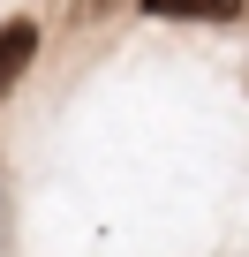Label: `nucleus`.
Returning <instances> with one entry per match:
<instances>
[{"instance_id": "nucleus-1", "label": "nucleus", "mask_w": 249, "mask_h": 257, "mask_svg": "<svg viewBox=\"0 0 249 257\" xmlns=\"http://www.w3.org/2000/svg\"><path fill=\"white\" fill-rule=\"evenodd\" d=\"M31 61H38V23H8V31H0V98L23 83Z\"/></svg>"}, {"instance_id": "nucleus-2", "label": "nucleus", "mask_w": 249, "mask_h": 257, "mask_svg": "<svg viewBox=\"0 0 249 257\" xmlns=\"http://www.w3.org/2000/svg\"><path fill=\"white\" fill-rule=\"evenodd\" d=\"M144 16H189V23H234L241 0H144Z\"/></svg>"}]
</instances>
